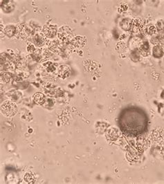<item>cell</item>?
Wrapping results in <instances>:
<instances>
[{
	"instance_id": "cell-1",
	"label": "cell",
	"mask_w": 164,
	"mask_h": 184,
	"mask_svg": "<svg viewBox=\"0 0 164 184\" xmlns=\"http://www.w3.org/2000/svg\"><path fill=\"white\" fill-rule=\"evenodd\" d=\"M148 119L143 110L137 107H128L121 112L119 116L120 128L125 134L138 136L146 131Z\"/></svg>"
},
{
	"instance_id": "cell-2",
	"label": "cell",
	"mask_w": 164,
	"mask_h": 184,
	"mask_svg": "<svg viewBox=\"0 0 164 184\" xmlns=\"http://www.w3.org/2000/svg\"><path fill=\"white\" fill-rule=\"evenodd\" d=\"M18 112V108L16 105L11 101L4 102L2 105V112L4 116L11 117L16 114Z\"/></svg>"
},
{
	"instance_id": "cell-3",
	"label": "cell",
	"mask_w": 164,
	"mask_h": 184,
	"mask_svg": "<svg viewBox=\"0 0 164 184\" xmlns=\"http://www.w3.org/2000/svg\"><path fill=\"white\" fill-rule=\"evenodd\" d=\"M143 22L141 19H134L130 22V31L133 33L139 32L143 26Z\"/></svg>"
},
{
	"instance_id": "cell-4",
	"label": "cell",
	"mask_w": 164,
	"mask_h": 184,
	"mask_svg": "<svg viewBox=\"0 0 164 184\" xmlns=\"http://www.w3.org/2000/svg\"><path fill=\"white\" fill-rule=\"evenodd\" d=\"M44 33L49 38H53L56 34V28L53 25L45 26L44 28Z\"/></svg>"
},
{
	"instance_id": "cell-5",
	"label": "cell",
	"mask_w": 164,
	"mask_h": 184,
	"mask_svg": "<svg viewBox=\"0 0 164 184\" xmlns=\"http://www.w3.org/2000/svg\"><path fill=\"white\" fill-rule=\"evenodd\" d=\"M33 100L38 105H42L45 103L46 98L45 95L42 94V93H36L33 95Z\"/></svg>"
},
{
	"instance_id": "cell-6",
	"label": "cell",
	"mask_w": 164,
	"mask_h": 184,
	"mask_svg": "<svg viewBox=\"0 0 164 184\" xmlns=\"http://www.w3.org/2000/svg\"><path fill=\"white\" fill-rule=\"evenodd\" d=\"M164 54L163 49L160 46H155L153 49V55L156 58H161Z\"/></svg>"
},
{
	"instance_id": "cell-7",
	"label": "cell",
	"mask_w": 164,
	"mask_h": 184,
	"mask_svg": "<svg viewBox=\"0 0 164 184\" xmlns=\"http://www.w3.org/2000/svg\"><path fill=\"white\" fill-rule=\"evenodd\" d=\"M34 40H35V42L37 45L42 46L44 45V42H45V38H44L42 34L39 33L37 34V35L35 36Z\"/></svg>"
},
{
	"instance_id": "cell-8",
	"label": "cell",
	"mask_w": 164,
	"mask_h": 184,
	"mask_svg": "<svg viewBox=\"0 0 164 184\" xmlns=\"http://www.w3.org/2000/svg\"><path fill=\"white\" fill-rule=\"evenodd\" d=\"M156 32V28L154 25H149L147 27V33L150 35H152V34L155 33Z\"/></svg>"
},
{
	"instance_id": "cell-9",
	"label": "cell",
	"mask_w": 164,
	"mask_h": 184,
	"mask_svg": "<svg viewBox=\"0 0 164 184\" xmlns=\"http://www.w3.org/2000/svg\"><path fill=\"white\" fill-rule=\"evenodd\" d=\"M24 179H25L26 181H28V182H30L31 181H32L33 179V175H31V173H27L26 175H25V176H24Z\"/></svg>"
}]
</instances>
